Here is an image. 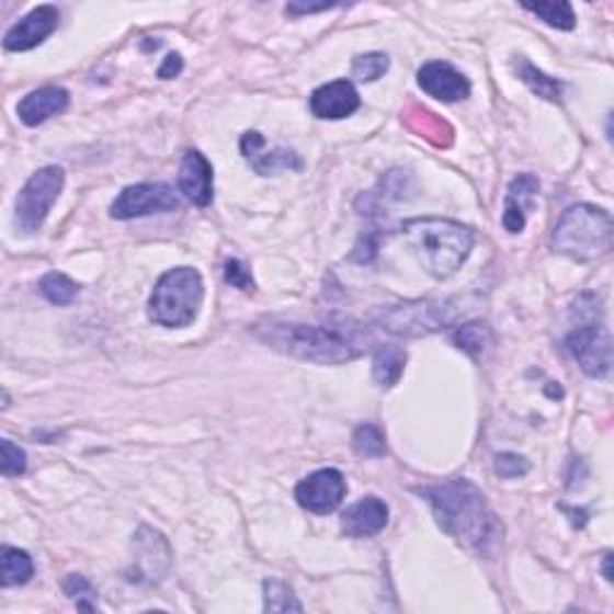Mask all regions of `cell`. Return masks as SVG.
<instances>
[{
  "instance_id": "e575fe53",
  "label": "cell",
  "mask_w": 614,
  "mask_h": 614,
  "mask_svg": "<svg viewBox=\"0 0 614 614\" xmlns=\"http://www.w3.org/2000/svg\"><path fill=\"white\" fill-rule=\"evenodd\" d=\"M337 8L334 3H319V5H305V3H291L286 5L288 15H310V12H322V10H331Z\"/></svg>"
},
{
  "instance_id": "8fae6325",
  "label": "cell",
  "mask_w": 614,
  "mask_h": 614,
  "mask_svg": "<svg viewBox=\"0 0 614 614\" xmlns=\"http://www.w3.org/2000/svg\"><path fill=\"white\" fill-rule=\"evenodd\" d=\"M60 24V12L56 5H38L30 15H24L18 24H12L8 30L3 46L5 50H32L38 44H44L46 38L58 30Z\"/></svg>"
},
{
  "instance_id": "ac0fdd59",
  "label": "cell",
  "mask_w": 614,
  "mask_h": 614,
  "mask_svg": "<svg viewBox=\"0 0 614 614\" xmlns=\"http://www.w3.org/2000/svg\"><path fill=\"white\" fill-rule=\"evenodd\" d=\"M389 521V507L379 497H365L361 502L345 509L341 519V531L349 537H373L384 531Z\"/></svg>"
},
{
  "instance_id": "7402d4cb",
  "label": "cell",
  "mask_w": 614,
  "mask_h": 614,
  "mask_svg": "<svg viewBox=\"0 0 614 614\" xmlns=\"http://www.w3.org/2000/svg\"><path fill=\"white\" fill-rule=\"evenodd\" d=\"M34 576V561L30 553L20 547L3 545L0 549V583L3 588L24 585Z\"/></svg>"
},
{
  "instance_id": "4fadbf2b",
  "label": "cell",
  "mask_w": 614,
  "mask_h": 614,
  "mask_svg": "<svg viewBox=\"0 0 614 614\" xmlns=\"http://www.w3.org/2000/svg\"><path fill=\"white\" fill-rule=\"evenodd\" d=\"M418 84L428 96L444 101V104H454V101H464L470 96L468 77L444 60L425 62L418 70Z\"/></svg>"
},
{
  "instance_id": "7c38bea8",
  "label": "cell",
  "mask_w": 614,
  "mask_h": 614,
  "mask_svg": "<svg viewBox=\"0 0 614 614\" xmlns=\"http://www.w3.org/2000/svg\"><path fill=\"white\" fill-rule=\"evenodd\" d=\"M133 547H135V569H137V576L133 581H143V583L161 581L166 569L171 565V547L166 543V537L159 531L143 526L135 535Z\"/></svg>"
},
{
  "instance_id": "9a60e30c",
  "label": "cell",
  "mask_w": 614,
  "mask_h": 614,
  "mask_svg": "<svg viewBox=\"0 0 614 614\" xmlns=\"http://www.w3.org/2000/svg\"><path fill=\"white\" fill-rule=\"evenodd\" d=\"M357 109H361V94H357V89L349 80L322 84L310 96V111L322 121L349 118Z\"/></svg>"
},
{
  "instance_id": "d4e9b609",
  "label": "cell",
  "mask_w": 614,
  "mask_h": 614,
  "mask_svg": "<svg viewBox=\"0 0 614 614\" xmlns=\"http://www.w3.org/2000/svg\"><path fill=\"white\" fill-rule=\"evenodd\" d=\"M38 291H42V296L54 303V305H70L77 293H80V286L75 284V281L66 274L60 272H48L42 281H38Z\"/></svg>"
},
{
  "instance_id": "52a82bcc",
  "label": "cell",
  "mask_w": 614,
  "mask_h": 614,
  "mask_svg": "<svg viewBox=\"0 0 614 614\" xmlns=\"http://www.w3.org/2000/svg\"><path fill=\"white\" fill-rule=\"evenodd\" d=\"M66 185V171L60 166H44L38 169L24 187L20 190L15 202V224L24 234H36L44 226L48 212L54 209Z\"/></svg>"
},
{
  "instance_id": "5bb4252c",
  "label": "cell",
  "mask_w": 614,
  "mask_h": 614,
  "mask_svg": "<svg viewBox=\"0 0 614 614\" xmlns=\"http://www.w3.org/2000/svg\"><path fill=\"white\" fill-rule=\"evenodd\" d=\"M242 157L250 161L254 173L276 175L281 171H303V159L293 149H266V139L258 130H250L240 139Z\"/></svg>"
},
{
  "instance_id": "83f0119b",
  "label": "cell",
  "mask_w": 614,
  "mask_h": 614,
  "mask_svg": "<svg viewBox=\"0 0 614 614\" xmlns=\"http://www.w3.org/2000/svg\"><path fill=\"white\" fill-rule=\"evenodd\" d=\"M62 588H66V595L75 600L77 610H89V612L96 610V588L89 583L84 576L70 573Z\"/></svg>"
},
{
  "instance_id": "4dcf8cb0",
  "label": "cell",
  "mask_w": 614,
  "mask_h": 614,
  "mask_svg": "<svg viewBox=\"0 0 614 614\" xmlns=\"http://www.w3.org/2000/svg\"><path fill=\"white\" fill-rule=\"evenodd\" d=\"M0 452H3L0 470H3L5 478H18L24 470H27V454H24L18 444L3 440L0 442Z\"/></svg>"
},
{
  "instance_id": "7a4b0ae2",
  "label": "cell",
  "mask_w": 614,
  "mask_h": 614,
  "mask_svg": "<svg viewBox=\"0 0 614 614\" xmlns=\"http://www.w3.org/2000/svg\"><path fill=\"white\" fill-rule=\"evenodd\" d=\"M418 494L428 499L440 526L456 541L476 549L478 555H492V549L502 541V523L497 521L485 502V494L473 482L454 478L432 485V488H420Z\"/></svg>"
},
{
  "instance_id": "f546056e",
  "label": "cell",
  "mask_w": 614,
  "mask_h": 614,
  "mask_svg": "<svg viewBox=\"0 0 614 614\" xmlns=\"http://www.w3.org/2000/svg\"><path fill=\"white\" fill-rule=\"evenodd\" d=\"M485 337H488V327H485L482 322H470L454 331V343L458 345V349H464L466 353L478 355L482 351Z\"/></svg>"
},
{
  "instance_id": "cb8c5ba5",
  "label": "cell",
  "mask_w": 614,
  "mask_h": 614,
  "mask_svg": "<svg viewBox=\"0 0 614 614\" xmlns=\"http://www.w3.org/2000/svg\"><path fill=\"white\" fill-rule=\"evenodd\" d=\"M408 125L418 127L422 137L430 139V143H434L437 147H446L452 143V135H454L452 127L425 109H416L413 115H408Z\"/></svg>"
},
{
  "instance_id": "6da1fadb",
  "label": "cell",
  "mask_w": 614,
  "mask_h": 614,
  "mask_svg": "<svg viewBox=\"0 0 614 614\" xmlns=\"http://www.w3.org/2000/svg\"><path fill=\"white\" fill-rule=\"evenodd\" d=\"M252 334L266 343L269 349L317 365L351 363L355 357L365 355V351L373 345L369 329L351 322V319H339V322L319 327L266 319V322H258L252 327Z\"/></svg>"
},
{
  "instance_id": "f1b7e54d",
  "label": "cell",
  "mask_w": 614,
  "mask_h": 614,
  "mask_svg": "<svg viewBox=\"0 0 614 614\" xmlns=\"http://www.w3.org/2000/svg\"><path fill=\"white\" fill-rule=\"evenodd\" d=\"M389 70V58L384 54H363L353 60V77L361 82H377Z\"/></svg>"
},
{
  "instance_id": "2e32d148",
  "label": "cell",
  "mask_w": 614,
  "mask_h": 614,
  "mask_svg": "<svg viewBox=\"0 0 614 614\" xmlns=\"http://www.w3.org/2000/svg\"><path fill=\"white\" fill-rule=\"evenodd\" d=\"M178 187L195 207H209L214 200V169L197 149L187 151L178 171Z\"/></svg>"
},
{
  "instance_id": "e0dca14e",
  "label": "cell",
  "mask_w": 614,
  "mask_h": 614,
  "mask_svg": "<svg viewBox=\"0 0 614 614\" xmlns=\"http://www.w3.org/2000/svg\"><path fill=\"white\" fill-rule=\"evenodd\" d=\"M537 190H541V181H537L533 173H521L511 181L502 216V224L509 234H521V230L526 228V219L537 197Z\"/></svg>"
},
{
  "instance_id": "603a6c76",
  "label": "cell",
  "mask_w": 614,
  "mask_h": 614,
  "mask_svg": "<svg viewBox=\"0 0 614 614\" xmlns=\"http://www.w3.org/2000/svg\"><path fill=\"white\" fill-rule=\"evenodd\" d=\"M523 10L533 12L535 18H541L553 30L571 32L576 27L573 8L567 0H557V3H523Z\"/></svg>"
},
{
  "instance_id": "9c48e42d",
  "label": "cell",
  "mask_w": 614,
  "mask_h": 614,
  "mask_svg": "<svg viewBox=\"0 0 614 614\" xmlns=\"http://www.w3.org/2000/svg\"><path fill=\"white\" fill-rule=\"evenodd\" d=\"M567 349L588 377H607L612 367V339L603 325L576 327L567 337Z\"/></svg>"
},
{
  "instance_id": "30bf717a",
  "label": "cell",
  "mask_w": 614,
  "mask_h": 614,
  "mask_svg": "<svg viewBox=\"0 0 614 614\" xmlns=\"http://www.w3.org/2000/svg\"><path fill=\"white\" fill-rule=\"evenodd\" d=\"M345 497V480L341 470L337 468H322L315 470L312 476L298 482L296 499L303 509L310 514H331L337 511Z\"/></svg>"
},
{
  "instance_id": "d6986e66",
  "label": "cell",
  "mask_w": 614,
  "mask_h": 614,
  "mask_svg": "<svg viewBox=\"0 0 614 614\" xmlns=\"http://www.w3.org/2000/svg\"><path fill=\"white\" fill-rule=\"evenodd\" d=\"M70 106V92L62 87H42L36 92L27 94L18 106L20 121L27 127H36L46 121L54 118V115L62 113Z\"/></svg>"
},
{
  "instance_id": "484cf974",
  "label": "cell",
  "mask_w": 614,
  "mask_h": 614,
  "mask_svg": "<svg viewBox=\"0 0 614 614\" xmlns=\"http://www.w3.org/2000/svg\"><path fill=\"white\" fill-rule=\"evenodd\" d=\"M353 452L363 458H382L387 454V437L384 432L373 425V422H365V425L355 428L353 432Z\"/></svg>"
},
{
  "instance_id": "277c9868",
  "label": "cell",
  "mask_w": 614,
  "mask_h": 614,
  "mask_svg": "<svg viewBox=\"0 0 614 614\" xmlns=\"http://www.w3.org/2000/svg\"><path fill=\"white\" fill-rule=\"evenodd\" d=\"M612 236L614 221L610 212L593 207V204H576L557 221L553 230V248L573 262L588 264L610 254Z\"/></svg>"
},
{
  "instance_id": "4316f807",
  "label": "cell",
  "mask_w": 614,
  "mask_h": 614,
  "mask_svg": "<svg viewBox=\"0 0 614 614\" xmlns=\"http://www.w3.org/2000/svg\"><path fill=\"white\" fill-rule=\"evenodd\" d=\"M264 610L266 612H303V603L293 595L291 585L284 581H264Z\"/></svg>"
},
{
  "instance_id": "1f68e13d",
  "label": "cell",
  "mask_w": 614,
  "mask_h": 614,
  "mask_svg": "<svg viewBox=\"0 0 614 614\" xmlns=\"http://www.w3.org/2000/svg\"><path fill=\"white\" fill-rule=\"evenodd\" d=\"M528 461L519 454H497L494 456V473L502 478H523L528 473Z\"/></svg>"
},
{
  "instance_id": "ffe728a7",
  "label": "cell",
  "mask_w": 614,
  "mask_h": 614,
  "mask_svg": "<svg viewBox=\"0 0 614 614\" xmlns=\"http://www.w3.org/2000/svg\"><path fill=\"white\" fill-rule=\"evenodd\" d=\"M514 68L519 80L526 84L535 96L549 101V104H561V101H565V82L557 80V77L545 75L543 70H537L528 58L514 60Z\"/></svg>"
},
{
  "instance_id": "5b68a950",
  "label": "cell",
  "mask_w": 614,
  "mask_h": 614,
  "mask_svg": "<svg viewBox=\"0 0 614 614\" xmlns=\"http://www.w3.org/2000/svg\"><path fill=\"white\" fill-rule=\"evenodd\" d=\"M204 300V281L197 269L175 266L161 274L149 298L151 322L169 329H183L195 322Z\"/></svg>"
},
{
  "instance_id": "d590c367",
  "label": "cell",
  "mask_w": 614,
  "mask_h": 614,
  "mask_svg": "<svg viewBox=\"0 0 614 614\" xmlns=\"http://www.w3.org/2000/svg\"><path fill=\"white\" fill-rule=\"evenodd\" d=\"M610 561H612V555H605V565H603V571H605V579L612 581V569H610Z\"/></svg>"
},
{
  "instance_id": "ba28073f",
  "label": "cell",
  "mask_w": 614,
  "mask_h": 614,
  "mask_svg": "<svg viewBox=\"0 0 614 614\" xmlns=\"http://www.w3.org/2000/svg\"><path fill=\"white\" fill-rule=\"evenodd\" d=\"M181 207V197L166 183H139L125 187L111 204V216L118 221L143 219L151 214H166Z\"/></svg>"
},
{
  "instance_id": "d6a6232c",
  "label": "cell",
  "mask_w": 614,
  "mask_h": 614,
  "mask_svg": "<svg viewBox=\"0 0 614 614\" xmlns=\"http://www.w3.org/2000/svg\"><path fill=\"white\" fill-rule=\"evenodd\" d=\"M224 278H226V284L236 286L240 291H254V281L250 276V269L242 264L240 260H228L224 264Z\"/></svg>"
},
{
  "instance_id": "3957f363",
  "label": "cell",
  "mask_w": 614,
  "mask_h": 614,
  "mask_svg": "<svg viewBox=\"0 0 614 614\" xmlns=\"http://www.w3.org/2000/svg\"><path fill=\"white\" fill-rule=\"evenodd\" d=\"M401 236L434 278L454 276L476 246V234L464 224L440 216H422L401 226Z\"/></svg>"
},
{
  "instance_id": "836d02e7",
  "label": "cell",
  "mask_w": 614,
  "mask_h": 614,
  "mask_svg": "<svg viewBox=\"0 0 614 614\" xmlns=\"http://www.w3.org/2000/svg\"><path fill=\"white\" fill-rule=\"evenodd\" d=\"M183 72V58L178 56V54H169L163 60V66L159 68V77L161 80H173V77H178Z\"/></svg>"
},
{
  "instance_id": "44dd1931",
  "label": "cell",
  "mask_w": 614,
  "mask_h": 614,
  "mask_svg": "<svg viewBox=\"0 0 614 614\" xmlns=\"http://www.w3.org/2000/svg\"><path fill=\"white\" fill-rule=\"evenodd\" d=\"M403 367H406L403 349H399V345H391V343L379 345L375 353V361H373V377L377 382V387L391 389L394 384H399V379L403 375Z\"/></svg>"
},
{
  "instance_id": "8992f818",
  "label": "cell",
  "mask_w": 614,
  "mask_h": 614,
  "mask_svg": "<svg viewBox=\"0 0 614 614\" xmlns=\"http://www.w3.org/2000/svg\"><path fill=\"white\" fill-rule=\"evenodd\" d=\"M456 300H411L401 305L382 307L377 325L394 337H428L456 322Z\"/></svg>"
}]
</instances>
